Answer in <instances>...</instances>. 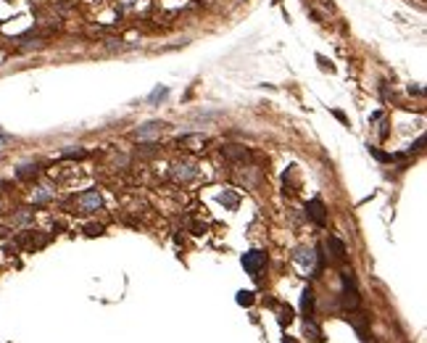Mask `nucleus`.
<instances>
[{
  "instance_id": "f257e3e1",
  "label": "nucleus",
  "mask_w": 427,
  "mask_h": 343,
  "mask_svg": "<svg viewBox=\"0 0 427 343\" xmlns=\"http://www.w3.org/2000/svg\"><path fill=\"white\" fill-rule=\"evenodd\" d=\"M243 267L250 277H261V269L266 267V254L264 251H248V254H243Z\"/></svg>"
},
{
  "instance_id": "f03ea898",
  "label": "nucleus",
  "mask_w": 427,
  "mask_h": 343,
  "mask_svg": "<svg viewBox=\"0 0 427 343\" xmlns=\"http://www.w3.org/2000/svg\"><path fill=\"white\" fill-rule=\"evenodd\" d=\"M343 306L351 309V311L359 306V291H356V285H354L351 272H343Z\"/></svg>"
},
{
  "instance_id": "7ed1b4c3",
  "label": "nucleus",
  "mask_w": 427,
  "mask_h": 343,
  "mask_svg": "<svg viewBox=\"0 0 427 343\" xmlns=\"http://www.w3.org/2000/svg\"><path fill=\"white\" fill-rule=\"evenodd\" d=\"M306 211H309V217L314 219L317 225H327V214H324V203H322V198H314L309 206H306Z\"/></svg>"
},
{
  "instance_id": "20e7f679",
  "label": "nucleus",
  "mask_w": 427,
  "mask_h": 343,
  "mask_svg": "<svg viewBox=\"0 0 427 343\" xmlns=\"http://www.w3.org/2000/svg\"><path fill=\"white\" fill-rule=\"evenodd\" d=\"M79 206H82V211H98V209H101V195H98V190L82 193L79 195Z\"/></svg>"
},
{
  "instance_id": "39448f33",
  "label": "nucleus",
  "mask_w": 427,
  "mask_h": 343,
  "mask_svg": "<svg viewBox=\"0 0 427 343\" xmlns=\"http://www.w3.org/2000/svg\"><path fill=\"white\" fill-rule=\"evenodd\" d=\"M174 177L177 180H193L195 177V166L193 164H179V166H174Z\"/></svg>"
},
{
  "instance_id": "423d86ee",
  "label": "nucleus",
  "mask_w": 427,
  "mask_h": 343,
  "mask_svg": "<svg viewBox=\"0 0 427 343\" xmlns=\"http://www.w3.org/2000/svg\"><path fill=\"white\" fill-rule=\"evenodd\" d=\"M179 146H190L193 151H201V148L206 146V137H201V135H190V137H182V140H179Z\"/></svg>"
},
{
  "instance_id": "0eeeda50",
  "label": "nucleus",
  "mask_w": 427,
  "mask_h": 343,
  "mask_svg": "<svg viewBox=\"0 0 427 343\" xmlns=\"http://www.w3.org/2000/svg\"><path fill=\"white\" fill-rule=\"evenodd\" d=\"M161 127H164V124H158V121H153V124H145V127L140 129V132H137V137H140V140H148V137H156L158 132H161Z\"/></svg>"
},
{
  "instance_id": "6e6552de",
  "label": "nucleus",
  "mask_w": 427,
  "mask_h": 343,
  "mask_svg": "<svg viewBox=\"0 0 427 343\" xmlns=\"http://www.w3.org/2000/svg\"><path fill=\"white\" fill-rule=\"evenodd\" d=\"M222 153H224L227 158H248V156H250L248 151H246V148H240V146H230V148H224Z\"/></svg>"
},
{
  "instance_id": "1a4fd4ad",
  "label": "nucleus",
  "mask_w": 427,
  "mask_h": 343,
  "mask_svg": "<svg viewBox=\"0 0 427 343\" xmlns=\"http://www.w3.org/2000/svg\"><path fill=\"white\" fill-rule=\"evenodd\" d=\"M311 306H314V293L309 291H303V299H301V309H303V314H311Z\"/></svg>"
},
{
  "instance_id": "9d476101",
  "label": "nucleus",
  "mask_w": 427,
  "mask_h": 343,
  "mask_svg": "<svg viewBox=\"0 0 427 343\" xmlns=\"http://www.w3.org/2000/svg\"><path fill=\"white\" fill-rule=\"evenodd\" d=\"M16 177L19 180H32V177H37V166H19V172H16Z\"/></svg>"
},
{
  "instance_id": "9b49d317",
  "label": "nucleus",
  "mask_w": 427,
  "mask_h": 343,
  "mask_svg": "<svg viewBox=\"0 0 427 343\" xmlns=\"http://www.w3.org/2000/svg\"><path fill=\"white\" fill-rule=\"evenodd\" d=\"M351 322H354V327H356V333H359L361 338H367V322H364V317H361V314L351 317Z\"/></svg>"
},
{
  "instance_id": "f8f14e48",
  "label": "nucleus",
  "mask_w": 427,
  "mask_h": 343,
  "mask_svg": "<svg viewBox=\"0 0 427 343\" xmlns=\"http://www.w3.org/2000/svg\"><path fill=\"white\" fill-rule=\"evenodd\" d=\"M330 248L335 251V256H338V259H343V256H346V246H343V240H338V238H330Z\"/></svg>"
},
{
  "instance_id": "ddd939ff",
  "label": "nucleus",
  "mask_w": 427,
  "mask_h": 343,
  "mask_svg": "<svg viewBox=\"0 0 427 343\" xmlns=\"http://www.w3.org/2000/svg\"><path fill=\"white\" fill-rule=\"evenodd\" d=\"M295 262L311 267V262H314V254H311V251H298V254H295Z\"/></svg>"
},
{
  "instance_id": "4468645a",
  "label": "nucleus",
  "mask_w": 427,
  "mask_h": 343,
  "mask_svg": "<svg viewBox=\"0 0 427 343\" xmlns=\"http://www.w3.org/2000/svg\"><path fill=\"white\" fill-rule=\"evenodd\" d=\"M238 304H240V306H250V304H253V293H250V291H240L238 293Z\"/></svg>"
},
{
  "instance_id": "2eb2a0df",
  "label": "nucleus",
  "mask_w": 427,
  "mask_h": 343,
  "mask_svg": "<svg viewBox=\"0 0 427 343\" xmlns=\"http://www.w3.org/2000/svg\"><path fill=\"white\" fill-rule=\"evenodd\" d=\"M222 203L230 206V209H235V206H238V195H235V193H224L222 195Z\"/></svg>"
},
{
  "instance_id": "dca6fc26",
  "label": "nucleus",
  "mask_w": 427,
  "mask_h": 343,
  "mask_svg": "<svg viewBox=\"0 0 427 343\" xmlns=\"http://www.w3.org/2000/svg\"><path fill=\"white\" fill-rule=\"evenodd\" d=\"M45 201H50V193H48L45 188H40V190L35 193V203H45Z\"/></svg>"
},
{
  "instance_id": "f3484780",
  "label": "nucleus",
  "mask_w": 427,
  "mask_h": 343,
  "mask_svg": "<svg viewBox=\"0 0 427 343\" xmlns=\"http://www.w3.org/2000/svg\"><path fill=\"white\" fill-rule=\"evenodd\" d=\"M369 153L375 156L377 161H391V158H393V156H388V153H383V151H377V148H372V146H369Z\"/></svg>"
},
{
  "instance_id": "a211bd4d",
  "label": "nucleus",
  "mask_w": 427,
  "mask_h": 343,
  "mask_svg": "<svg viewBox=\"0 0 427 343\" xmlns=\"http://www.w3.org/2000/svg\"><path fill=\"white\" fill-rule=\"evenodd\" d=\"M85 156V151H66L64 153V158H82Z\"/></svg>"
},
{
  "instance_id": "6ab92c4d",
  "label": "nucleus",
  "mask_w": 427,
  "mask_h": 343,
  "mask_svg": "<svg viewBox=\"0 0 427 343\" xmlns=\"http://www.w3.org/2000/svg\"><path fill=\"white\" fill-rule=\"evenodd\" d=\"M101 232H103L101 225H90V227H87V235H101Z\"/></svg>"
},
{
  "instance_id": "aec40b11",
  "label": "nucleus",
  "mask_w": 427,
  "mask_h": 343,
  "mask_svg": "<svg viewBox=\"0 0 427 343\" xmlns=\"http://www.w3.org/2000/svg\"><path fill=\"white\" fill-rule=\"evenodd\" d=\"M3 185H5V182H3V180H0V188H3Z\"/></svg>"
},
{
  "instance_id": "412c9836",
  "label": "nucleus",
  "mask_w": 427,
  "mask_h": 343,
  "mask_svg": "<svg viewBox=\"0 0 427 343\" xmlns=\"http://www.w3.org/2000/svg\"><path fill=\"white\" fill-rule=\"evenodd\" d=\"M285 343H293V341H285Z\"/></svg>"
}]
</instances>
